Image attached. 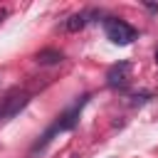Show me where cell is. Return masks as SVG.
<instances>
[{
  "label": "cell",
  "mask_w": 158,
  "mask_h": 158,
  "mask_svg": "<svg viewBox=\"0 0 158 158\" xmlns=\"http://www.w3.org/2000/svg\"><path fill=\"white\" fill-rule=\"evenodd\" d=\"M86 99H89V96H81V99L72 106V109H67V111H64V114L54 121V126H52V128L42 136V141H37V143H35V148H32V151H40L42 146H47V143L52 141V136H54V133H59V131H72V128L77 126V121H79V114H81V109H84Z\"/></svg>",
  "instance_id": "1"
},
{
  "label": "cell",
  "mask_w": 158,
  "mask_h": 158,
  "mask_svg": "<svg viewBox=\"0 0 158 158\" xmlns=\"http://www.w3.org/2000/svg\"><path fill=\"white\" fill-rule=\"evenodd\" d=\"M104 32H106V40H111L114 44H131L136 37H138V32H136V27H131L128 22H123V20H116V17H109V20H104Z\"/></svg>",
  "instance_id": "2"
},
{
  "label": "cell",
  "mask_w": 158,
  "mask_h": 158,
  "mask_svg": "<svg viewBox=\"0 0 158 158\" xmlns=\"http://www.w3.org/2000/svg\"><path fill=\"white\" fill-rule=\"evenodd\" d=\"M128 79H131V62H126V59L111 64L106 72V84L111 89H123L128 84Z\"/></svg>",
  "instance_id": "3"
},
{
  "label": "cell",
  "mask_w": 158,
  "mask_h": 158,
  "mask_svg": "<svg viewBox=\"0 0 158 158\" xmlns=\"http://www.w3.org/2000/svg\"><path fill=\"white\" fill-rule=\"evenodd\" d=\"M35 59H37V64H59L64 59V54L59 49H40L35 54Z\"/></svg>",
  "instance_id": "4"
},
{
  "label": "cell",
  "mask_w": 158,
  "mask_h": 158,
  "mask_svg": "<svg viewBox=\"0 0 158 158\" xmlns=\"http://www.w3.org/2000/svg\"><path fill=\"white\" fill-rule=\"evenodd\" d=\"M86 17H89V12H77V15H72V17L64 22V30H67V32H79V30L89 22Z\"/></svg>",
  "instance_id": "5"
},
{
  "label": "cell",
  "mask_w": 158,
  "mask_h": 158,
  "mask_svg": "<svg viewBox=\"0 0 158 158\" xmlns=\"http://www.w3.org/2000/svg\"><path fill=\"white\" fill-rule=\"evenodd\" d=\"M156 64H158V49H156Z\"/></svg>",
  "instance_id": "6"
}]
</instances>
